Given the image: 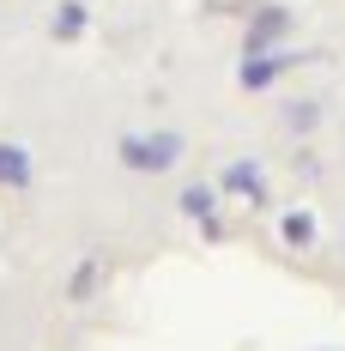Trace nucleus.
Wrapping results in <instances>:
<instances>
[{
  "label": "nucleus",
  "mask_w": 345,
  "mask_h": 351,
  "mask_svg": "<svg viewBox=\"0 0 345 351\" xmlns=\"http://www.w3.org/2000/svg\"><path fill=\"white\" fill-rule=\"evenodd\" d=\"M182 158V140L176 134H152V140H121V164L128 170H170Z\"/></svg>",
  "instance_id": "nucleus-1"
},
{
  "label": "nucleus",
  "mask_w": 345,
  "mask_h": 351,
  "mask_svg": "<svg viewBox=\"0 0 345 351\" xmlns=\"http://www.w3.org/2000/svg\"><path fill=\"white\" fill-rule=\"evenodd\" d=\"M31 182V158L19 145H0V188H25Z\"/></svg>",
  "instance_id": "nucleus-2"
},
{
  "label": "nucleus",
  "mask_w": 345,
  "mask_h": 351,
  "mask_svg": "<svg viewBox=\"0 0 345 351\" xmlns=\"http://www.w3.org/2000/svg\"><path fill=\"white\" fill-rule=\"evenodd\" d=\"M224 188H230V194H254V200H261V164H248V158L230 164V170H224Z\"/></svg>",
  "instance_id": "nucleus-3"
},
{
  "label": "nucleus",
  "mask_w": 345,
  "mask_h": 351,
  "mask_svg": "<svg viewBox=\"0 0 345 351\" xmlns=\"http://www.w3.org/2000/svg\"><path fill=\"white\" fill-rule=\"evenodd\" d=\"M273 73H278V61H254V55H248V67H242V85H248V91H261V85H273Z\"/></svg>",
  "instance_id": "nucleus-4"
},
{
  "label": "nucleus",
  "mask_w": 345,
  "mask_h": 351,
  "mask_svg": "<svg viewBox=\"0 0 345 351\" xmlns=\"http://www.w3.org/2000/svg\"><path fill=\"white\" fill-rule=\"evenodd\" d=\"M315 237V218L309 212H291V218H285V243H309Z\"/></svg>",
  "instance_id": "nucleus-5"
},
{
  "label": "nucleus",
  "mask_w": 345,
  "mask_h": 351,
  "mask_svg": "<svg viewBox=\"0 0 345 351\" xmlns=\"http://www.w3.org/2000/svg\"><path fill=\"white\" fill-rule=\"evenodd\" d=\"M79 25H85V6H61L55 12V31L61 36H79Z\"/></svg>",
  "instance_id": "nucleus-6"
},
{
  "label": "nucleus",
  "mask_w": 345,
  "mask_h": 351,
  "mask_svg": "<svg viewBox=\"0 0 345 351\" xmlns=\"http://www.w3.org/2000/svg\"><path fill=\"white\" fill-rule=\"evenodd\" d=\"M278 31H285V12H267V19L254 25V49H267V43H273Z\"/></svg>",
  "instance_id": "nucleus-7"
},
{
  "label": "nucleus",
  "mask_w": 345,
  "mask_h": 351,
  "mask_svg": "<svg viewBox=\"0 0 345 351\" xmlns=\"http://www.w3.org/2000/svg\"><path fill=\"white\" fill-rule=\"evenodd\" d=\"M182 206L194 212V218H206V224H212V194H206V188H188V194H182Z\"/></svg>",
  "instance_id": "nucleus-8"
}]
</instances>
